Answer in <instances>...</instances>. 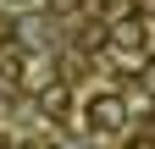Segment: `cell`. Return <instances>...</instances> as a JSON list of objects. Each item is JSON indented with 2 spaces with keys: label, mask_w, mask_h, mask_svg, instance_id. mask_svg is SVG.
<instances>
[{
  "label": "cell",
  "mask_w": 155,
  "mask_h": 149,
  "mask_svg": "<svg viewBox=\"0 0 155 149\" xmlns=\"http://www.w3.org/2000/svg\"><path fill=\"white\" fill-rule=\"evenodd\" d=\"M89 122H94V127H116V122H122V100H100V105H89Z\"/></svg>",
  "instance_id": "1"
},
{
  "label": "cell",
  "mask_w": 155,
  "mask_h": 149,
  "mask_svg": "<svg viewBox=\"0 0 155 149\" xmlns=\"http://www.w3.org/2000/svg\"><path fill=\"white\" fill-rule=\"evenodd\" d=\"M144 88H150V94H155V66H150V72H144Z\"/></svg>",
  "instance_id": "2"
}]
</instances>
